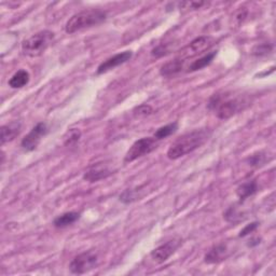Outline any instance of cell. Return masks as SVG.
Masks as SVG:
<instances>
[{
	"mask_svg": "<svg viewBox=\"0 0 276 276\" xmlns=\"http://www.w3.org/2000/svg\"><path fill=\"white\" fill-rule=\"evenodd\" d=\"M266 162V154L264 152H257L251 154L247 159V163L252 167H260L264 165Z\"/></svg>",
	"mask_w": 276,
	"mask_h": 276,
	"instance_id": "obj_22",
	"label": "cell"
},
{
	"mask_svg": "<svg viewBox=\"0 0 276 276\" xmlns=\"http://www.w3.org/2000/svg\"><path fill=\"white\" fill-rule=\"evenodd\" d=\"M153 114V109L149 105H140L134 109V115L136 117H147Z\"/></svg>",
	"mask_w": 276,
	"mask_h": 276,
	"instance_id": "obj_25",
	"label": "cell"
},
{
	"mask_svg": "<svg viewBox=\"0 0 276 276\" xmlns=\"http://www.w3.org/2000/svg\"><path fill=\"white\" fill-rule=\"evenodd\" d=\"M178 130V123L177 122H173V123H169L167 125H164L162 126V128L158 129L155 131L153 137L156 139V140H161V139H164V138H167L169 137L170 135H173V134Z\"/></svg>",
	"mask_w": 276,
	"mask_h": 276,
	"instance_id": "obj_20",
	"label": "cell"
},
{
	"mask_svg": "<svg viewBox=\"0 0 276 276\" xmlns=\"http://www.w3.org/2000/svg\"><path fill=\"white\" fill-rule=\"evenodd\" d=\"M215 43H216V40L213 38V37H210V36L198 37V38L192 40L188 46H186L180 52H179L176 58L180 59L181 62L186 63L189 58L196 57L199 54L204 53L205 51L210 50Z\"/></svg>",
	"mask_w": 276,
	"mask_h": 276,
	"instance_id": "obj_5",
	"label": "cell"
},
{
	"mask_svg": "<svg viewBox=\"0 0 276 276\" xmlns=\"http://www.w3.org/2000/svg\"><path fill=\"white\" fill-rule=\"evenodd\" d=\"M49 132L48 124L46 122H40L34 126L33 130L22 139L21 146L26 151H34L41 143L42 138L47 135Z\"/></svg>",
	"mask_w": 276,
	"mask_h": 276,
	"instance_id": "obj_8",
	"label": "cell"
},
{
	"mask_svg": "<svg viewBox=\"0 0 276 276\" xmlns=\"http://www.w3.org/2000/svg\"><path fill=\"white\" fill-rule=\"evenodd\" d=\"M29 79H31V76H29L28 71L21 69L13 74L8 83H9V86H11L12 88H21L25 86L26 84H28Z\"/></svg>",
	"mask_w": 276,
	"mask_h": 276,
	"instance_id": "obj_18",
	"label": "cell"
},
{
	"mask_svg": "<svg viewBox=\"0 0 276 276\" xmlns=\"http://www.w3.org/2000/svg\"><path fill=\"white\" fill-rule=\"evenodd\" d=\"M245 102L241 98H233L228 93L214 94L208 102V109L214 111L220 120H228L243 110Z\"/></svg>",
	"mask_w": 276,
	"mask_h": 276,
	"instance_id": "obj_2",
	"label": "cell"
},
{
	"mask_svg": "<svg viewBox=\"0 0 276 276\" xmlns=\"http://www.w3.org/2000/svg\"><path fill=\"white\" fill-rule=\"evenodd\" d=\"M54 40V33L42 31L36 33L22 43V51L29 57H38L42 55Z\"/></svg>",
	"mask_w": 276,
	"mask_h": 276,
	"instance_id": "obj_4",
	"label": "cell"
},
{
	"mask_svg": "<svg viewBox=\"0 0 276 276\" xmlns=\"http://www.w3.org/2000/svg\"><path fill=\"white\" fill-rule=\"evenodd\" d=\"M81 137V131L78 129H70L68 132L66 133L64 136V144L66 146H70L80 139Z\"/></svg>",
	"mask_w": 276,
	"mask_h": 276,
	"instance_id": "obj_23",
	"label": "cell"
},
{
	"mask_svg": "<svg viewBox=\"0 0 276 276\" xmlns=\"http://www.w3.org/2000/svg\"><path fill=\"white\" fill-rule=\"evenodd\" d=\"M21 123L19 121H11L2 126V144L10 143L16 139L21 133Z\"/></svg>",
	"mask_w": 276,
	"mask_h": 276,
	"instance_id": "obj_13",
	"label": "cell"
},
{
	"mask_svg": "<svg viewBox=\"0 0 276 276\" xmlns=\"http://www.w3.org/2000/svg\"><path fill=\"white\" fill-rule=\"evenodd\" d=\"M107 19L106 12L102 10H84L72 16L65 25L67 34H74L82 29L102 24Z\"/></svg>",
	"mask_w": 276,
	"mask_h": 276,
	"instance_id": "obj_3",
	"label": "cell"
},
{
	"mask_svg": "<svg viewBox=\"0 0 276 276\" xmlns=\"http://www.w3.org/2000/svg\"><path fill=\"white\" fill-rule=\"evenodd\" d=\"M258 191V183L256 180H248L240 185L236 189V195L241 201L248 199Z\"/></svg>",
	"mask_w": 276,
	"mask_h": 276,
	"instance_id": "obj_16",
	"label": "cell"
},
{
	"mask_svg": "<svg viewBox=\"0 0 276 276\" xmlns=\"http://www.w3.org/2000/svg\"><path fill=\"white\" fill-rule=\"evenodd\" d=\"M273 46L270 43H260L252 49V55L261 57L267 55L272 51Z\"/></svg>",
	"mask_w": 276,
	"mask_h": 276,
	"instance_id": "obj_24",
	"label": "cell"
},
{
	"mask_svg": "<svg viewBox=\"0 0 276 276\" xmlns=\"http://www.w3.org/2000/svg\"><path fill=\"white\" fill-rule=\"evenodd\" d=\"M207 3L204 2H187V3H180L179 4V7H180V9H201L202 7L206 6Z\"/></svg>",
	"mask_w": 276,
	"mask_h": 276,
	"instance_id": "obj_26",
	"label": "cell"
},
{
	"mask_svg": "<svg viewBox=\"0 0 276 276\" xmlns=\"http://www.w3.org/2000/svg\"><path fill=\"white\" fill-rule=\"evenodd\" d=\"M259 225H260V223H259L258 221H255V222L249 223V225L246 226V227L241 231L240 234H238V236H240V237H245V236L249 235L250 233L253 232V231L257 230V228L259 227Z\"/></svg>",
	"mask_w": 276,
	"mask_h": 276,
	"instance_id": "obj_27",
	"label": "cell"
},
{
	"mask_svg": "<svg viewBox=\"0 0 276 276\" xmlns=\"http://www.w3.org/2000/svg\"><path fill=\"white\" fill-rule=\"evenodd\" d=\"M260 238L258 237V238H252V240H250L249 241V243H248V246H249V247H253V246H257V245H259L260 244Z\"/></svg>",
	"mask_w": 276,
	"mask_h": 276,
	"instance_id": "obj_28",
	"label": "cell"
},
{
	"mask_svg": "<svg viewBox=\"0 0 276 276\" xmlns=\"http://www.w3.org/2000/svg\"><path fill=\"white\" fill-rule=\"evenodd\" d=\"M230 255L228 246L226 244L215 245L206 252L204 257V262L207 264H216L220 263L223 260H226Z\"/></svg>",
	"mask_w": 276,
	"mask_h": 276,
	"instance_id": "obj_12",
	"label": "cell"
},
{
	"mask_svg": "<svg viewBox=\"0 0 276 276\" xmlns=\"http://www.w3.org/2000/svg\"><path fill=\"white\" fill-rule=\"evenodd\" d=\"M133 52L132 51H124L122 53H118L114 56L107 58L98 67V74H103L111 69L116 68V67L120 66L132 58Z\"/></svg>",
	"mask_w": 276,
	"mask_h": 276,
	"instance_id": "obj_10",
	"label": "cell"
},
{
	"mask_svg": "<svg viewBox=\"0 0 276 276\" xmlns=\"http://www.w3.org/2000/svg\"><path fill=\"white\" fill-rule=\"evenodd\" d=\"M113 174L114 171L107 165H104L103 163H96L85 171L83 179L88 182H96L103 180V179H105Z\"/></svg>",
	"mask_w": 276,
	"mask_h": 276,
	"instance_id": "obj_11",
	"label": "cell"
},
{
	"mask_svg": "<svg viewBox=\"0 0 276 276\" xmlns=\"http://www.w3.org/2000/svg\"><path fill=\"white\" fill-rule=\"evenodd\" d=\"M99 264V256L94 251H85L74 257L69 264V270L72 274H85Z\"/></svg>",
	"mask_w": 276,
	"mask_h": 276,
	"instance_id": "obj_7",
	"label": "cell"
},
{
	"mask_svg": "<svg viewBox=\"0 0 276 276\" xmlns=\"http://www.w3.org/2000/svg\"><path fill=\"white\" fill-rule=\"evenodd\" d=\"M179 245H180V241L179 240L168 241L165 244H162L159 247L153 249L150 253V256L156 263H163L177 250Z\"/></svg>",
	"mask_w": 276,
	"mask_h": 276,
	"instance_id": "obj_9",
	"label": "cell"
},
{
	"mask_svg": "<svg viewBox=\"0 0 276 276\" xmlns=\"http://www.w3.org/2000/svg\"><path fill=\"white\" fill-rule=\"evenodd\" d=\"M183 69H185V63L181 62L180 59L175 57L174 59H171V61L165 63L161 67L160 73L163 77H171V76H175V74L179 72H181Z\"/></svg>",
	"mask_w": 276,
	"mask_h": 276,
	"instance_id": "obj_14",
	"label": "cell"
},
{
	"mask_svg": "<svg viewBox=\"0 0 276 276\" xmlns=\"http://www.w3.org/2000/svg\"><path fill=\"white\" fill-rule=\"evenodd\" d=\"M216 55H217V52L215 51V52H211V53H207L206 55L196 59V61H193L188 66L187 72H193V71H198V70L205 68L206 66L212 64V62L214 61V58H215Z\"/></svg>",
	"mask_w": 276,
	"mask_h": 276,
	"instance_id": "obj_17",
	"label": "cell"
},
{
	"mask_svg": "<svg viewBox=\"0 0 276 276\" xmlns=\"http://www.w3.org/2000/svg\"><path fill=\"white\" fill-rule=\"evenodd\" d=\"M243 213H241L238 211V208L236 206H231L230 208H228L227 212L225 213V219L230 222V223H238L241 222L242 220H244L243 218Z\"/></svg>",
	"mask_w": 276,
	"mask_h": 276,
	"instance_id": "obj_21",
	"label": "cell"
},
{
	"mask_svg": "<svg viewBox=\"0 0 276 276\" xmlns=\"http://www.w3.org/2000/svg\"><path fill=\"white\" fill-rule=\"evenodd\" d=\"M212 132L207 129L195 130L183 134L178 137L167 150V158L170 160H177L181 156L191 153L198 148L202 147L210 139Z\"/></svg>",
	"mask_w": 276,
	"mask_h": 276,
	"instance_id": "obj_1",
	"label": "cell"
},
{
	"mask_svg": "<svg viewBox=\"0 0 276 276\" xmlns=\"http://www.w3.org/2000/svg\"><path fill=\"white\" fill-rule=\"evenodd\" d=\"M145 186H141V187L139 188H136V189H128L122 192V195H120V197H119V199H120V201L122 203L124 204H130V203H133L135 202V201L137 200H140L141 198H143V189H144Z\"/></svg>",
	"mask_w": 276,
	"mask_h": 276,
	"instance_id": "obj_19",
	"label": "cell"
},
{
	"mask_svg": "<svg viewBox=\"0 0 276 276\" xmlns=\"http://www.w3.org/2000/svg\"><path fill=\"white\" fill-rule=\"evenodd\" d=\"M81 217V214L78 212H68L61 216H58L53 221V226L55 228H66L73 225Z\"/></svg>",
	"mask_w": 276,
	"mask_h": 276,
	"instance_id": "obj_15",
	"label": "cell"
},
{
	"mask_svg": "<svg viewBox=\"0 0 276 276\" xmlns=\"http://www.w3.org/2000/svg\"><path fill=\"white\" fill-rule=\"evenodd\" d=\"M154 137H144L136 140L126 152L124 156V163H131L141 156L151 153L158 147V143Z\"/></svg>",
	"mask_w": 276,
	"mask_h": 276,
	"instance_id": "obj_6",
	"label": "cell"
}]
</instances>
